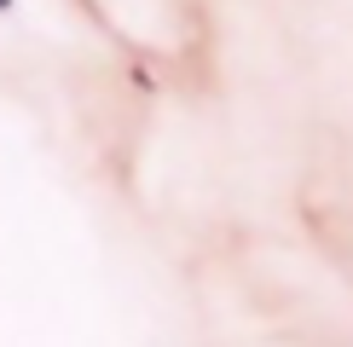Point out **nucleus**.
Listing matches in <instances>:
<instances>
[]
</instances>
